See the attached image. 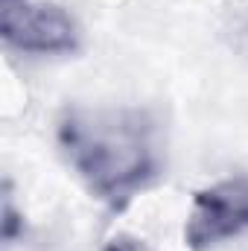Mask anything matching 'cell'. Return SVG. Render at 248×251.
<instances>
[{"instance_id": "52a82bcc", "label": "cell", "mask_w": 248, "mask_h": 251, "mask_svg": "<svg viewBox=\"0 0 248 251\" xmlns=\"http://www.w3.org/2000/svg\"><path fill=\"white\" fill-rule=\"evenodd\" d=\"M9 3H18V0H3V6H9Z\"/></svg>"}, {"instance_id": "277c9868", "label": "cell", "mask_w": 248, "mask_h": 251, "mask_svg": "<svg viewBox=\"0 0 248 251\" xmlns=\"http://www.w3.org/2000/svg\"><path fill=\"white\" fill-rule=\"evenodd\" d=\"M225 29H228V35H231L234 47L243 50V53H248V0L228 12V26H225Z\"/></svg>"}, {"instance_id": "3957f363", "label": "cell", "mask_w": 248, "mask_h": 251, "mask_svg": "<svg viewBox=\"0 0 248 251\" xmlns=\"http://www.w3.org/2000/svg\"><path fill=\"white\" fill-rule=\"evenodd\" d=\"M248 231V176L213 181L193 196L184 225L190 251H213Z\"/></svg>"}, {"instance_id": "7a4b0ae2", "label": "cell", "mask_w": 248, "mask_h": 251, "mask_svg": "<svg viewBox=\"0 0 248 251\" xmlns=\"http://www.w3.org/2000/svg\"><path fill=\"white\" fill-rule=\"evenodd\" d=\"M0 35L6 47L26 56H67L79 50L76 18L47 0H18L0 12Z\"/></svg>"}, {"instance_id": "6da1fadb", "label": "cell", "mask_w": 248, "mask_h": 251, "mask_svg": "<svg viewBox=\"0 0 248 251\" xmlns=\"http://www.w3.org/2000/svg\"><path fill=\"white\" fill-rule=\"evenodd\" d=\"M56 137L64 161L94 199L123 210L164 173V131L152 111L137 105L67 108Z\"/></svg>"}, {"instance_id": "5b68a950", "label": "cell", "mask_w": 248, "mask_h": 251, "mask_svg": "<svg viewBox=\"0 0 248 251\" xmlns=\"http://www.w3.org/2000/svg\"><path fill=\"white\" fill-rule=\"evenodd\" d=\"M102 251H155L149 243H143L140 237H134V234H114Z\"/></svg>"}, {"instance_id": "8992f818", "label": "cell", "mask_w": 248, "mask_h": 251, "mask_svg": "<svg viewBox=\"0 0 248 251\" xmlns=\"http://www.w3.org/2000/svg\"><path fill=\"white\" fill-rule=\"evenodd\" d=\"M15 231H18V213L12 207V201L6 199V204H3V240L12 243L15 240Z\"/></svg>"}]
</instances>
